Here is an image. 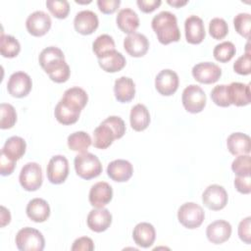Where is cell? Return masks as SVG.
<instances>
[{"instance_id":"7402d4cb","label":"cell","mask_w":251,"mask_h":251,"mask_svg":"<svg viewBox=\"0 0 251 251\" xmlns=\"http://www.w3.org/2000/svg\"><path fill=\"white\" fill-rule=\"evenodd\" d=\"M132 238L134 242L142 247L148 248L152 246L156 238V231L154 226L149 223H139L135 226L132 231Z\"/></svg>"},{"instance_id":"f35d334b","label":"cell","mask_w":251,"mask_h":251,"mask_svg":"<svg viewBox=\"0 0 251 251\" xmlns=\"http://www.w3.org/2000/svg\"><path fill=\"white\" fill-rule=\"evenodd\" d=\"M46 7L57 19H65L70 12V4L66 0H48Z\"/></svg>"},{"instance_id":"cb8c5ba5","label":"cell","mask_w":251,"mask_h":251,"mask_svg":"<svg viewBox=\"0 0 251 251\" xmlns=\"http://www.w3.org/2000/svg\"><path fill=\"white\" fill-rule=\"evenodd\" d=\"M116 99L121 103H126L133 99L135 95V84L130 77L121 76L114 84Z\"/></svg>"},{"instance_id":"8d00e7d4","label":"cell","mask_w":251,"mask_h":251,"mask_svg":"<svg viewBox=\"0 0 251 251\" xmlns=\"http://www.w3.org/2000/svg\"><path fill=\"white\" fill-rule=\"evenodd\" d=\"M1 121L0 127L2 129H7L13 127L17 122V113L15 108L8 103H1L0 105Z\"/></svg>"},{"instance_id":"9a60e30c","label":"cell","mask_w":251,"mask_h":251,"mask_svg":"<svg viewBox=\"0 0 251 251\" xmlns=\"http://www.w3.org/2000/svg\"><path fill=\"white\" fill-rule=\"evenodd\" d=\"M227 99L231 104L235 106H246L250 103V84L242 82H231L226 85Z\"/></svg>"},{"instance_id":"f907efd6","label":"cell","mask_w":251,"mask_h":251,"mask_svg":"<svg viewBox=\"0 0 251 251\" xmlns=\"http://www.w3.org/2000/svg\"><path fill=\"white\" fill-rule=\"evenodd\" d=\"M161 0H137L136 4L143 13H151L156 10L160 5Z\"/></svg>"},{"instance_id":"4fadbf2b","label":"cell","mask_w":251,"mask_h":251,"mask_svg":"<svg viewBox=\"0 0 251 251\" xmlns=\"http://www.w3.org/2000/svg\"><path fill=\"white\" fill-rule=\"evenodd\" d=\"M186 41L190 44L201 43L206 35L204 23L201 18L195 15L189 16L184 22Z\"/></svg>"},{"instance_id":"7a4b0ae2","label":"cell","mask_w":251,"mask_h":251,"mask_svg":"<svg viewBox=\"0 0 251 251\" xmlns=\"http://www.w3.org/2000/svg\"><path fill=\"white\" fill-rule=\"evenodd\" d=\"M74 163L76 175L83 179L94 178L102 173V164L92 153L84 152L76 155Z\"/></svg>"},{"instance_id":"816d5d0a","label":"cell","mask_w":251,"mask_h":251,"mask_svg":"<svg viewBox=\"0 0 251 251\" xmlns=\"http://www.w3.org/2000/svg\"><path fill=\"white\" fill-rule=\"evenodd\" d=\"M11 221V214L8 209L1 206V226H5Z\"/></svg>"},{"instance_id":"d4e9b609","label":"cell","mask_w":251,"mask_h":251,"mask_svg":"<svg viewBox=\"0 0 251 251\" xmlns=\"http://www.w3.org/2000/svg\"><path fill=\"white\" fill-rule=\"evenodd\" d=\"M249 135L242 132H233L226 139V146L232 155L249 154L251 150Z\"/></svg>"},{"instance_id":"e575fe53","label":"cell","mask_w":251,"mask_h":251,"mask_svg":"<svg viewBox=\"0 0 251 251\" xmlns=\"http://www.w3.org/2000/svg\"><path fill=\"white\" fill-rule=\"evenodd\" d=\"M92 50L99 59L105 54L115 50V41L109 34H101L93 41Z\"/></svg>"},{"instance_id":"c3c4849f","label":"cell","mask_w":251,"mask_h":251,"mask_svg":"<svg viewBox=\"0 0 251 251\" xmlns=\"http://www.w3.org/2000/svg\"><path fill=\"white\" fill-rule=\"evenodd\" d=\"M16 167V161L8 158L4 153L0 154V173L2 176L11 175Z\"/></svg>"},{"instance_id":"484cf974","label":"cell","mask_w":251,"mask_h":251,"mask_svg":"<svg viewBox=\"0 0 251 251\" xmlns=\"http://www.w3.org/2000/svg\"><path fill=\"white\" fill-rule=\"evenodd\" d=\"M118 27L125 33L131 34L139 26V18L137 14L129 9L125 8L119 11L116 18Z\"/></svg>"},{"instance_id":"f1b7e54d","label":"cell","mask_w":251,"mask_h":251,"mask_svg":"<svg viewBox=\"0 0 251 251\" xmlns=\"http://www.w3.org/2000/svg\"><path fill=\"white\" fill-rule=\"evenodd\" d=\"M65 60V55L63 51L55 46H49L44 48L38 58L39 65L41 68L47 73L49 70H51L54 66L59 64L60 62Z\"/></svg>"},{"instance_id":"8992f818","label":"cell","mask_w":251,"mask_h":251,"mask_svg":"<svg viewBox=\"0 0 251 251\" xmlns=\"http://www.w3.org/2000/svg\"><path fill=\"white\" fill-rule=\"evenodd\" d=\"M42 169L35 162L26 163L21 170L19 180L26 191H35L42 184Z\"/></svg>"},{"instance_id":"5b68a950","label":"cell","mask_w":251,"mask_h":251,"mask_svg":"<svg viewBox=\"0 0 251 251\" xmlns=\"http://www.w3.org/2000/svg\"><path fill=\"white\" fill-rule=\"evenodd\" d=\"M181 102L187 112L200 113L206 105V94L200 86L190 84L183 89Z\"/></svg>"},{"instance_id":"7bdbcfd3","label":"cell","mask_w":251,"mask_h":251,"mask_svg":"<svg viewBox=\"0 0 251 251\" xmlns=\"http://www.w3.org/2000/svg\"><path fill=\"white\" fill-rule=\"evenodd\" d=\"M211 98L213 102L220 107H228L230 105L226 95V84H220L215 86L211 91Z\"/></svg>"},{"instance_id":"30bf717a","label":"cell","mask_w":251,"mask_h":251,"mask_svg":"<svg viewBox=\"0 0 251 251\" xmlns=\"http://www.w3.org/2000/svg\"><path fill=\"white\" fill-rule=\"evenodd\" d=\"M192 75L200 83L210 84L219 80L222 75V69L215 63L202 62L192 68Z\"/></svg>"},{"instance_id":"4316f807","label":"cell","mask_w":251,"mask_h":251,"mask_svg":"<svg viewBox=\"0 0 251 251\" xmlns=\"http://www.w3.org/2000/svg\"><path fill=\"white\" fill-rule=\"evenodd\" d=\"M117 139L115 131L104 121L94 129L92 144L98 149L108 148Z\"/></svg>"},{"instance_id":"9c48e42d","label":"cell","mask_w":251,"mask_h":251,"mask_svg":"<svg viewBox=\"0 0 251 251\" xmlns=\"http://www.w3.org/2000/svg\"><path fill=\"white\" fill-rule=\"evenodd\" d=\"M32 87V81L30 76L24 72H16L12 74L7 82L8 92L17 98H23L26 96Z\"/></svg>"},{"instance_id":"52a82bcc","label":"cell","mask_w":251,"mask_h":251,"mask_svg":"<svg viewBox=\"0 0 251 251\" xmlns=\"http://www.w3.org/2000/svg\"><path fill=\"white\" fill-rule=\"evenodd\" d=\"M228 196L226 189L219 184L209 185L202 193V202L210 210L219 211L227 204Z\"/></svg>"},{"instance_id":"4dcf8cb0","label":"cell","mask_w":251,"mask_h":251,"mask_svg":"<svg viewBox=\"0 0 251 251\" xmlns=\"http://www.w3.org/2000/svg\"><path fill=\"white\" fill-rule=\"evenodd\" d=\"M26 143L24 138L20 136H12L8 138L1 149V152L4 153L8 158L18 161L25 153Z\"/></svg>"},{"instance_id":"7c38bea8","label":"cell","mask_w":251,"mask_h":251,"mask_svg":"<svg viewBox=\"0 0 251 251\" xmlns=\"http://www.w3.org/2000/svg\"><path fill=\"white\" fill-rule=\"evenodd\" d=\"M178 83V75L170 69L161 71L155 77V87L164 96L173 95L177 90Z\"/></svg>"},{"instance_id":"6da1fadb","label":"cell","mask_w":251,"mask_h":251,"mask_svg":"<svg viewBox=\"0 0 251 251\" xmlns=\"http://www.w3.org/2000/svg\"><path fill=\"white\" fill-rule=\"evenodd\" d=\"M151 26L155 31L159 42L162 44L166 45L180 39V31L177 25L176 17L169 11H162L154 16L151 22Z\"/></svg>"},{"instance_id":"83f0119b","label":"cell","mask_w":251,"mask_h":251,"mask_svg":"<svg viewBox=\"0 0 251 251\" xmlns=\"http://www.w3.org/2000/svg\"><path fill=\"white\" fill-rule=\"evenodd\" d=\"M126 58L116 49L98 59L100 68L107 73H116L126 66Z\"/></svg>"},{"instance_id":"836d02e7","label":"cell","mask_w":251,"mask_h":251,"mask_svg":"<svg viewBox=\"0 0 251 251\" xmlns=\"http://www.w3.org/2000/svg\"><path fill=\"white\" fill-rule=\"evenodd\" d=\"M62 98L80 110H82L85 107L88 101V96L86 91L78 86H74L67 89L64 92V95Z\"/></svg>"},{"instance_id":"8fae6325","label":"cell","mask_w":251,"mask_h":251,"mask_svg":"<svg viewBox=\"0 0 251 251\" xmlns=\"http://www.w3.org/2000/svg\"><path fill=\"white\" fill-rule=\"evenodd\" d=\"M51 24L50 16L43 11H35L31 13L25 21L26 29L33 36H42L46 34L51 27Z\"/></svg>"},{"instance_id":"ab89813d","label":"cell","mask_w":251,"mask_h":251,"mask_svg":"<svg viewBox=\"0 0 251 251\" xmlns=\"http://www.w3.org/2000/svg\"><path fill=\"white\" fill-rule=\"evenodd\" d=\"M228 32V25L222 18H214L209 23V33L215 39H223Z\"/></svg>"},{"instance_id":"1f68e13d","label":"cell","mask_w":251,"mask_h":251,"mask_svg":"<svg viewBox=\"0 0 251 251\" xmlns=\"http://www.w3.org/2000/svg\"><path fill=\"white\" fill-rule=\"evenodd\" d=\"M92 144V140L85 131H75L68 136V146L71 150L84 153Z\"/></svg>"},{"instance_id":"5bb4252c","label":"cell","mask_w":251,"mask_h":251,"mask_svg":"<svg viewBox=\"0 0 251 251\" xmlns=\"http://www.w3.org/2000/svg\"><path fill=\"white\" fill-rule=\"evenodd\" d=\"M113 198L112 186L106 181H99L90 188L88 199L89 203L95 208H102Z\"/></svg>"},{"instance_id":"ffe728a7","label":"cell","mask_w":251,"mask_h":251,"mask_svg":"<svg viewBox=\"0 0 251 251\" xmlns=\"http://www.w3.org/2000/svg\"><path fill=\"white\" fill-rule=\"evenodd\" d=\"M80 112V109L76 108L62 98L55 107L54 115L60 124L69 126L77 122Z\"/></svg>"},{"instance_id":"f546056e","label":"cell","mask_w":251,"mask_h":251,"mask_svg":"<svg viewBox=\"0 0 251 251\" xmlns=\"http://www.w3.org/2000/svg\"><path fill=\"white\" fill-rule=\"evenodd\" d=\"M130 126L135 131L146 129L150 124V114L143 104H136L131 108L129 115Z\"/></svg>"},{"instance_id":"e0dca14e","label":"cell","mask_w":251,"mask_h":251,"mask_svg":"<svg viewBox=\"0 0 251 251\" xmlns=\"http://www.w3.org/2000/svg\"><path fill=\"white\" fill-rule=\"evenodd\" d=\"M86 223L88 227L95 232L105 231L112 223V214L108 209L96 208L89 212Z\"/></svg>"},{"instance_id":"681fc988","label":"cell","mask_w":251,"mask_h":251,"mask_svg":"<svg viewBox=\"0 0 251 251\" xmlns=\"http://www.w3.org/2000/svg\"><path fill=\"white\" fill-rule=\"evenodd\" d=\"M120 0H98L97 6L104 14H113L120 6Z\"/></svg>"},{"instance_id":"3957f363","label":"cell","mask_w":251,"mask_h":251,"mask_svg":"<svg viewBox=\"0 0 251 251\" xmlns=\"http://www.w3.org/2000/svg\"><path fill=\"white\" fill-rule=\"evenodd\" d=\"M15 241L21 251H42L45 246V239L42 233L29 226L20 229Z\"/></svg>"},{"instance_id":"d6986e66","label":"cell","mask_w":251,"mask_h":251,"mask_svg":"<svg viewBox=\"0 0 251 251\" xmlns=\"http://www.w3.org/2000/svg\"><path fill=\"white\" fill-rule=\"evenodd\" d=\"M124 48L132 57H142L149 49V41L144 34L133 32L124 39Z\"/></svg>"},{"instance_id":"bcb514c9","label":"cell","mask_w":251,"mask_h":251,"mask_svg":"<svg viewBox=\"0 0 251 251\" xmlns=\"http://www.w3.org/2000/svg\"><path fill=\"white\" fill-rule=\"evenodd\" d=\"M94 249L93 240L87 236L76 238L72 246L73 251H92Z\"/></svg>"},{"instance_id":"d6a6232c","label":"cell","mask_w":251,"mask_h":251,"mask_svg":"<svg viewBox=\"0 0 251 251\" xmlns=\"http://www.w3.org/2000/svg\"><path fill=\"white\" fill-rule=\"evenodd\" d=\"M21 51V44L16 37L9 34H1L0 53L5 58H14Z\"/></svg>"},{"instance_id":"ee69618b","label":"cell","mask_w":251,"mask_h":251,"mask_svg":"<svg viewBox=\"0 0 251 251\" xmlns=\"http://www.w3.org/2000/svg\"><path fill=\"white\" fill-rule=\"evenodd\" d=\"M104 122L108 124L112 127V129L115 131L117 139L123 137L124 134L126 133V125L122 118L117 116H110L106 120H104Z\"/></svg>"},{"instance_id":"603a6c76","label":"cell","mask_w":251,"mask_h":251,"mask_svg":"<svg viewBox=\"0 0 251 251\" xmlns=\"http://www.w3.org/2000/svg\"><path fill=\"white\" fill-rule=\"evenodd\" d=\"M27 217L35 222L42 223L45 222L50 216V207L47 201L42 198H33L31 199L25 209Z\"/></svg>"},{"instance_id":"f6af8a7d","label":"cell","mask_w":251,"mask_h":251,"mask_svg":"<svg viewBox=\"0 0 251 251\" xmlns=\"http://www.w3.org/2000/svg\"><path fill=\"white\" fill-rule=\"evenodd\" d=\"M250 226H251V217H247L243 219L238 225V236L246 244H250L251 242Z\"/></svg>"},{"instance_id":"60d3db41","label":"cell","mask_w":251,"mask_h":251,"mask_svg":"<svg viewBox=\"0 0 251 251\" xmlns=\"http://www.w3.org/2000/svg\"><path fill=\"white\" fill-rule=\"evenodd\" d=\"M251 160L249 154L238 155L231 164V170L237 176H250Z\"/></svg>"},{"instance_id":"277c9868","label":"cell","mask_w":251,"mask_h":251,"mask_svg":"<svg viewBox=\"0 0 251 251\" xmlns=\"http://www.w3.org/2000/svg\"><path fill=\"white\" fill-rule=\"evenodd\" d=\"M205 218L202 207L194 202H186L182 204L177 211L178 222L186 228L199 227Z\"/></svg>"},{"instance_id":"ac0fdd59","label":"cell","mask_w":251,"mask_h":251,"mask_svg":"<svg viewBox=\"0 0 251 251\" xmlns=\"http://www.w3.org/2000/svg\"><path fill=\"white\" fill-rule=\"evenodd\" d=\"M231 230V226L228 222L218 220L207 226L206 235L210 242L214 244H222L230 237Z\"/></svg>"},{"instance_id":"d590c367","label":"cell","mask_w":251,"mask_h":251,"mask_svg":"<svg viewBox=\"0 0 251 251\" xmlns=\"http://www.w3.org/2000/svg\"><path fill=\"white\" fill-rule=\"evenodd\" d=\"M236 49L232 42L224 41L220 44H217L213 50V55L215 59L222 63H226L232 59L235 55Z\"/></svg>"},{"instance_id":"7dc6e473","label":"cell","mask_w":251,"mask_h":251,"mask_svg":"<svg viewBox=\"0 0 251 251\" xmlns=\"http://www.w3.org/2000/svg\"><path fill=\"white\" fill-rule=\"evenodd\" d=\"M250 182V176H237L234 178V186L236 190L242 194H249L251 192Z\"/></svg>"},{"instance_id":"ba28073f","label":"cell","mask_w":251,"mask_h":251,"mask_svg":"<svg viewBox=\"0 0 251 251\" xmlns=\"http://www.w3.org/2000/svg\"><path fill=\"white\" fill-rule=\"evenodd\" d=\"M47 178L53 184L63 183L69 176V162L63 155L53 156L47 165Z\"/></svg>"},{"instance_id":"74e56055","label":"cell","mask_w":251,"mask_h":251,"mask_svg":"<svg viewBox=\"0 0 251 251\" xmlns=\"http://www.w3.org/2000/svg\"><path fill=\"white\" fill-rule=\"evenodd\" d=\"M234 28L243 37L249 39L251 27V16L248 13H239L233 19Z\"/></svg>"},{"instance_id":"b9f144b4","label":"cell","mask_w":251,"mask_h":251,"mask_svg":"<svg viewBox=\"0 0 251 251\" xmlns=\"http://www.w3.org/2000/svg\"><path fill=\"white\" fill-rule=\"evenodd\" d=\"M233 70L238 75H247L251 73V55L248 48V44L246 45V52L244 55L240 56L233 64Z\"/></svg>"},{"instance_id":"44dd1931","label":"cell","mask_w":251,"mask_h":251,"mask_svg":"<svg viewBox=\"0 0 251 251\" xmlns=\"http://www.w3.org/2000/svg\"><path fill=\"white\" fill-rule=\"evenodd\" d=\"M133 174V167L130 162L118 159L112 161L107 167V175L114 181L124 182L128 180Z\"/></svg>"},{"instance_id":"f5cc1de1","label":"cell","mask_w":251,"mask_h":251,"mask_svg":"<svg viewBox=\"0 0 251 251\" xmlns=\"http://www.w3.org/2000/svg\"><path fill=\"white\" fill-rule=\"evenodd\" d=\"M167 3L171 6H174V7H176V8H179L181 6H184L187 4V1L184 0V1H181V0H168Z\"/></svg>"},{"instance_id":"2e32d148","label":"cell","mask_w":251,"mask_h":251,"mask_svg":"<svg viewBox=\"0 0 251 251\" xmlns=\"http://www.w3.org/2000/svg\"><path fill=\"white\" fill-rule=\"evenodd\" d=\"M99 21L97 15L90 10L78 12L74 20L75 30L83 35L91 34L98 27Z\"/></svg>"}]
</instances>
